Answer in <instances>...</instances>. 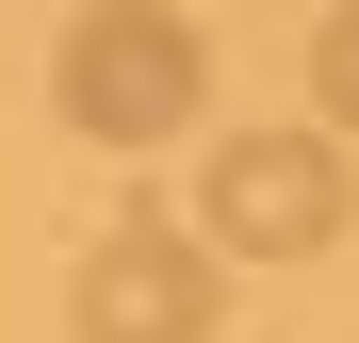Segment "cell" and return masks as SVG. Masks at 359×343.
I'll return each instance as SVG.
<instances>
[{
	"label": "cell",
	"mask_w": 359,
	"mask_h": 343,
	"mask_svg": "<svg viewBox=\"0 0 359 343\" xmlns=\"http://www.w3.org/2000/svg\"><path fill=\"white\" fill-rule=\"evenodd\" d=\"M49 98H66L82 147H180L196 98H212V49H196V17H163V0H82Z\"/></svg>",
	"instance_id": "obj_1"
},
{
	"label": "cell",
	"mask_w": 359,
	"mask_h": 343,
	"mask_svg": "<svg viewBox=\"0 0 359 343\" xmlns=\"http://www.w3.org/2000/svg\"><path fill=\"white\" fill-rule=\"evenodd\" d=\"M82 343H212L229 327V246L212 229H163V213H114L82 246Z\"/></svg>",
	"instance_id": "obj_2"
},
{
	"label": "cell",
	"mask_w": 359,
	"mask_h": 343,
	"mask_svg": "<svg viewBox=\"0 0 359 343\" xmlns=\"http://www.w3.org/2000/svg\"><path fill=\"white\" fill-rule=\"evenodd\" d=\"M343 213H359V180H343L327 131H229L212 196H196V229L229 262H311V246H343Z\"/></svg>",
	"instance_id": "obj_3"
},
{
	"label": "cell",
	"mask_w": 359,
	"mask_h": 343,
	"mask_svg": "<svg viewBox=\"0 0 359 343\" xmlns=\"http://www.w3.org/2000/svg\"><path fill=\"white\" fill-rule=\"evenodd\" d=\"M311 98H327V131H359V0L311 17Z\"/></svg>",
	"instance_id": "obj_4"
}]
</instances>
